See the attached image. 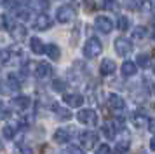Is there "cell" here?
Listing matches in <instances>:
<instances>
[{"instance_id": "cell-13", "label": "cell", "mask_w": 155, "mask_h": 154, "mask_svg": "<svg viewBox=\"0 0 155 154\" xmlns=\"http://www.w3.org/2000/svg\"><path fill=\"white\" fill-rule=\"evenodd\" d=\"M9 32H11V35H12V39H14L16 42L25 40V39H26V35H28V30L23 26V25H14Z\"/></svg>"}, {"instance_id": "cell-21", "label": "cell", "mask_w": 155, "mask_h": 154, "mask_svg": "<svg viewBox=\"0 0 155 154\" xmlns=\"http://www.w3.org/2000/svg\"><path fill=\"white\" fill-rule=\"evenodd\" d=\"M152 65V60L148 54H138L136 58V67H141V68H148Z\"/></svg>"}, {"instance_id": "cell-6", "label": "cell", "mask_w": 155, "mask_h": 154, "mask_svg": "<svg viewBox=\"0 0 155 154\" xmlns=\"http://www.w3.org/2000/svg\"><path fill=\"white\" fill-rule=\"evenodd\" d=\"M52 26V19H51L47 14H37V18L33 19V28L35 30H38V32H45V30H49V28Z\"/></svg>"}, {"instance_id": "cell-19", "label": "cell", "mask_w": 155, "mask_h": 154, "mask_svg": "<svg viewBox=\"0 0 155 154\" xmlns=\"http://www.w3.org/2000/svg\"><path fill=\"white\" fill-rule=\"evenodd\" d=\"M131 121H133V124L136 126V128H143V126L147 124L148 117L145 116V114H143V112H136V114H133Z\"/></svg>"}, {"instance_id": "cell-9", "label": "cell", "mask_w": 155, "mask_h": 154, "mask_svg": "<svg viewBox=\"0 0 155 154\" xmlns=\"http://www.w3.org/2000/svg\"><path fill=\"white\" fill-rule=\"evenodd\" d=\"M108 105H110V109L115 112H120L126 109V102H124V98L120 96V95H115L112 93L110 96H108Z\"/></svg>"}, {"instance_id": "cell-28", "label": "cell", "mask_w": 155, "mask_h": 154, "mask_svg": "<svg viewBox=\"0 0 155 154\" xmlns=\"http://www.w3.org/2000/svg\"><path fill=\"white\" fill-rule=\"evenodd\" d=\"M51 5V2L49 0H35V7L40 11V12H44V11H47Z\"/></svg>"}, {"instance_id": "cell-1", "label": "cell", "mask_w": 155, "mask_h": 154, "mask_svg": "<svg viewBox=\"0 0 155 154\" xmlns=\"http://www.w3.org/2000/svg\"><path fill=\"white\" fill-rule=\"evenodd\" d=\"M101 51H103V44H101V40L96 39V37L87 39V42L84 44V56L85 58H89V60L99 56L101 54Z\"/></svg>"}, {"instance_id": "cell-18", "label": "cell", "mask_w": 155, "mask_h": 154, "mask_svg": "<svg viewBox=\"0 0 155 154\" xmlns=\"http://www.w3.org/2000/svg\"><path fill=\"white\" fill-rule=\"evenodd\" d=\"M44 47H45V44H44L38 37H31V39H30V49H31L35 54H42Z\"/></svg>"}, {"instance_id": "cell-2", "label": "cell", "mask_w": 155, "mask_h": 154, "mask_svg": "<svg viewBox=\"0 0 155 154\" xmlns=\"http://www.w3.org/2000/svg\"><path fill=\"white\" fill-rule=\"evenodd\" d=\"M77 119L78 123H82L85 126H96L98 124V114L92 109H82L77 112Z\"/></svg>"}, {"instance_id": "cell-20", "label": "cell", "mask_w": 155, "mask_h": 154, "mask_svg": "<svg viewBox=\"0 0 155 154\" xmlns=\"http://www.w3.org/2000/svg\"><path fill=\"white\" fill-rule=\"evenodd\" d=\"M101 131H103V135H105L108 140H113V138H115V135H117V128H115V124L106 123V124H103Z\"/></svg>"}, {"instance_id": "cell-37", "label": "cell", "mask_w": 155, "mask_h": 154, "mask_svg": "<svg viewBox=\"0 0 155 154\" xmlns=\"http://www.w3.org/2000/svg\"><path fill=\"white\" fill-rule=\"evenodd\" d=\"M153 147H155V142H153V138H152V140H150V149L153 151Z\"/></svg>"}, {"instance_id": "cell-35", "label": "cell", "mask_w": 155, "mask_h": 154, "mask_svg": "<svg viewBox=\"0 0 155 154\" xmlns=\"http://www.w3.org/2000/svg\"><path fill=\"white\" fill-rule=\"evenodd\" d=\"M148 131L150 133H153V117H148Z\"/></svg>"}, {"instance_id": "cell-7", "label": "cell", "mask_w": 155, "mask_h": 154, "mask_svg": "<svg viewBox=\"0 0 155 154\" xmlns=\"http://www.w3.org/2000/svg\"><path fill=\"white\" fill-rule=\"evenodd\" d=\"M78 138H80V144L87 149H92V147L98 144V133L96 131H82L78 135Z\"/></svg>"}, {"instance_id": "cell-24", "label": "cell", "mask_w": 155, "mask_h": 154, "mask_svg": "<svg viewBox=\"0 0 155 154\" xmlns=\"http://www.w3.org/2000/svg\"><path fill=\"white\" fill-rule=\"evenodd\" d=\"M129 26H131V19H129L127 16H119V19H117V28H119L120 32L129 30Z\"/></svg>"}, {"instance_id": "cell-26", "label": "cell", "mask_w": 155, "mask_h": 154, "mask_svg": "<svg viewBox=\"0 0 155 154\" xmlns=\"http://www.w3.org/2000/svg\"><path fill=\"white\" fill-rule=\"evenodd\" d=\"M52 89L58 91V93H63V91L66 89V82L61 81V79H54V81H52Z\"/></svg>"}, {"instance_id": "cell-31", "label": "cell", "mask_w": 155, "mask_h": 154, "mask_svg": "<svg viewBox=\"0 0 155 154\" xmlns=\"http://www.w3.org/2000/svg\"><path fill=\"white\" fill-rule=\"evenodd\" d=\"M96 154H112V149H110L108 144H101V145H98V149H96Z\"/></svg>"}, {"instance_id": "cell-33", "label": "cell", "mask_w": 155, "mask_h": 154, "mask_svg": "<svg viewBox=\"0 0 155 154\" xmlns=\"http://www.w3.org/2000/svg\"><path fill=\"white\" fill-rule=\"evenodd\" d=\"M66 154H85V152L77 145H70L68 149H66Z\"/></svg>"}, {"instance_id": "cell-15", "label": "cell", "mask_w": 155, "mask_h": 154, "mask_svg": "<svg viewBox=\"0 0 155 154\" xmlns=\"http://www.w3.org/2000/svg\"><path fill=\"white\" fill-rule=\"evenodd\" d=\"M120 72H122V75H124V77H133V75H136L138 67H136V63H134V61L126 60V61L122 63V68H120Z\"/></svg>"}, {"instance_id": "cell-25", "label": "cell", "mask_w": 155, "mask_h": 154, "mask_svg": "<svg viewBox=\"0 0 155 154\" xmlns=\"http://www.w3.org/2000/svg\"><path fill=\"white\" fill-rule=\"evenodd\" d=\"M2 137H4V138H7V140L14 138V126H12V124L4 126V130H2Z\"/></svg>"}, {"instance_id": "cell-4", "label": "cell", "mask_w": 155, "mask_h": 154, "mask_svg": "<svg viewBox=\"0 0 155 154\" xmlns=\"http://www.w3.org/2000/svg\"><path fill=\"white\" fill-rule=\"evenodd\" d=\"M75 18V9L71 5H61L56 11V19L59 23H70Z\"/></svg>"}, {"instance_id": "cell-12", "label": "cell", "mask_w": 155, "mask_h": 154, "mask_svg": "<svg viewBox=\"0 0 155 154\" xmlns=\"http://www.w3.org/2000/svg\"><path fill=\"white\" fill-rule=\"evenodd\" d=\"M35 75L38 77V79H47V77H51V75H52V67H51L49 63L40 61L38 65H37Z\"/></svg>"}, {"instance_id": "cell-23", "label": "cell", "mask_w": 155, "mask_h": 154, "mask_svg": "<svg viewBox=\"0 0 155 154\" xmlns=\"http://www.w3.org/2000/svg\"><path fill=\"white\" fill-rule=\"evenodd\" d=\"M147 37V26H134L133 28V39L134 40H141V39H145Z\"/></svg>"}, {"instance_id": "cell-30", "label": "cell", "mask_w": 155, "mask_h": 154, "mask_svg": "<svg viewBox=\"0 0 155 154\" xmlns=\"http://www.w3.org/2000/svg\"><path fill=\"white\" fill-rule=\"evenodd\" d=\"M12 26H14L12 19H11L9 16H2V28H4V30H11Z\"/></svg>"}, {"instance_id": "cell-5", "label": "cell", "mask_w": 155, "mask_h": 154, "mask_svg": "<svg viewBox=\"0 0 155 154\" xmlns=\"http://www.w3.org/2000/svg\"><path fill=\"white\" fill-rule=\"evenodd\" d=\"M94 26H96V30L101 32V33H110L113 30V21L110 19V18H106V16H96Z\"/></svg>"}, {"instance_id": "cell-3", "label": "cell", "mask_w": 155, "mask_h": 154, "mask_svg": "<svg viewBox=\"0 0 155 154\" xmlns=\"http://www.w3.org/2000/svg\"><path fill=\"white\" fill-rule=\"evenodd\" d=\"M113 47H115V53L119 56H127L133 51V42L129 40L127 37H119L113 42Z\"/></svg>"}, {"instance_id": "cell-32", "label": "cell", "mask_w": 155, "mask_h": 154, "mask_svg": "<svg viewBox=\"0 0 155 154\" xmlns=\"http://www.w3.org/2000/svg\"><path fill=\"white\" fill-rule=\"evenodd\" d=\"M143 11H147L148 14L153 12V0H143Z\"/></svg>"}, {"instance_id": "cell-29", "label": "cell", "mask_w": 155, "mask_h": 154, "mask_svg": "<svg viewBox=\"0 0 155 154\" xmlns=\"http://www.w3.org/2000/svg\"><path fill=\"white\" fill-rule=\"evenodd\" d=\"M11 116V110H9V107L4 102H0V119H7Z\"/></svg>"}, {"instance_id": "cell-34", "label": "cell", "mask_w": 155, "mask_h": 154, "mask_svg": "<svg viewBox=\"0 0 155 154\" xmlns=\"http://www.w3.org/2000/svg\"><path fill=\"white\" fill-rule=\"evenodd\" d=\"M18 16H19L21 19H28V11H26V9H21V11L18 12Z\"/></svg>"}, {"instance_id": "cell-36", "label": "cell", "mask_w": 155, "mask_h": 154, "mask_svg": "<svg viewBox=\"0 0 155 154\" xmlns=\"http://www.w3.org/2000/svg\"><path fill=\"white\" fill-rule=\"evenodd\" d=\"M16 2H18V0H4V4H5L7 7H14Z\"/></svg>"}, {"instance_id": "cell-10", "label": "cell", "mask_w": 155, "mask_h": 154, "mask_svg": "<svg viewBox=\"0 0 155 154\" xmlns=\"http://www.w3.org/2000/svg\"><path fill=\"white\" fill-rule=\"evenodd\" d=\"M71 131L73 130H68V128H58L54 131V142L56 144H68L71 140Z\"/></svg>"}, {"instance_id": "cell-11", "label": "cell", "mask_w": 155, "mask_h": 154, "mask_svg": "<svg viewBox=\"0 0 155 154\" xmlns=\"http://www.w3.org/2000/svg\"><path fill=\"white\" fill-rule=\"evenodd\" d=\"M115 68H117V65L112 58H105L99 65V74L101 75H112V74H115Z\"/></svg>"}, {"instance_id": "cell-22", "label": "cell", "mask_w": 155, "mask_h": 154, "mask_svg": "<svg viewBox=\"0 0 155 154\" xmlns=\"http://www.w3.org/2000/svg\"><path fill=\"white\" fill-rule=\"evenodd\" d=\"M129 147H131L129 140H120L115 144V154H126L129 151Z\"/></svg>"}, {"instance_id": "cell-27", "label": "cell", "mask_w": 155, "mask_h": 154, "mask_svg": "<svg viewBox=\"0 0 155 154\" xmlns=\"http://www.w3.org/2000/svg\"><path fill=\"white\" fill-rule=\"evenodd\" d=\"M101 7H103V9H108V11H117V9H119V4H117L115 0H103Z\"/></svg>"}, {"instance_id": "cell-8", "label": "cell", "mask_w": 155, "mask_h": 154, "mask_svg": "<svg viewBox=\"0 0 155 154\" xmlns=\"http://www.w3.org/2000/svg\"><path fill=\"white\" fill-rule=\"evenodd\" d=\"M63 102L68 105V107L78 109L80 105L84 103V98H82V95H78V93H66L63 96Z\"/></svg>"}, {"instance_id": "cell-16", "label": "cell", "mask_w": 155, "mask_h": 154, "mask_svg": "<svg viewBox=\"0 0 155 154\" xmlns=\"http://www.w3.org/2000/svg\"><path fill=\"white\" fill-rule=\"evenodd\" d=\"M44 53L49 56L52 61H58V60L61 58V49H59V46H56V44H49V46H45V47H44Z\"/></svg>"}, {"instance_id": "cell-17", "label": "cell", "mask_w": 155, "mask_h": 154, "mask_svg": "<svg viewBox=\"0 0 155 154\" xmlns=\"http://www.w3.org/2000/svg\"><path fill=\"white\" fill-rule=\"evenodd\" d=\"M52 110H54V114H56V117L61 119V121H68V119L71 117V112L68 110V109L61 107V105H58V103L52 105Z\"/></svg>"}, {"instance_id": "cell-14", "label": "cell", "mask_w": 155, "mask_h": 154, "mask_svg": "<svg viewBox=\"0 0 155 154\" xmlns=\"http://www.w3.org/2000/svg\"><path fill=\"white\" fill-rule=\"evenodd\" d=\"M12 107L14 109H18V110H26L30 105H31V100H30L28 96H16V98H12Z\"/></svg>"}]
</instances>
